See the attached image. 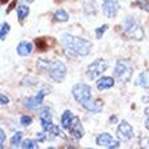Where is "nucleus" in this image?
<instances>
[{
    "label": "nucleus",
    "instance_id": "f257e3e1",
    "mask_svg": "<svg viewBox=\"0 0 149 149\" xmlns=\"http://www.w3.org/2000/svg\"><path fill=\"white\" fill-rule=\"evenodd\" d=\"M61 43L64 46V52L68 57H86L92 50V42L81 37H76L68 33H64L61 36Z\"/></svg>",
    "mask_w": 149,
    "mask_h": 149
},
{
    "label": "nucleus",
    "instance_id": "f03ea898",
    "mask_svg": "<svg viewBox=\"0 0 149 149\" xmlns=\"http://www.w3.org/2000/svg\"><path fill=\"white\" fill-rule=\"evenodd\" d=\"M122 31L127 38H130L132 41H142L145 37V31L142 29L141 23L138 22L134 16H126L125 19L122 20Z\"/></svg>",
    "mask_w": 149,
    "mask_h": 149
},
{
    "label": "nucleus",
    "instance_id": "7ed1b4c3",
    "mask_svg": "<svg viewBox=\"0 0 149 149\" xmlns=\"http://www.w3.org/2000/svg\"><path fill=\"white\" fill-rule=\"evenodd\" d=\"M132 74H133L132 61L126 58L118 60L117 64H115V68H114V77H115V80H118L122 84H125L132 79Z\"/></svg>",
    "mask_w": 149,
    "mask_h": 149
},
{
    "label": "nucleus",
    "instance_id": "20e7f679",
    "mask_svg": "<svg viewBox=\"0 0 149 149\" xmlns=\"http://www.w3.org/2000/svg\"><path fill=\"white\" fill-rule=\"evenodd\" d=\"M46 73L56 83H61L67 76V67L60 60H50L46 68Z\"/></svg>",
    "mask_w": 149,
    "mask_h": 149
},
{
    "label": "nucleus",
    "instance_id": "39448f33",
    "mask_svg": "<svg viewBox=\"0 0 149 149\" xmlns=\"http://www.w3.org/2000/svg\"><path fill=\"white\" fill-rule=\"evenodd\" d=\"M107 69H109V61L100 57V58H96L94 63H91L88 65L86 74L90 80H98L102 76V73H104Z\"/></svg>",
    "mask_w": 149,
    "mask_h": 149
},
{
    "label": "nucleus",
    "instance_id": "423d86ee",
    "mask_svg": "<svg viewBox=\"0 0 149 149\" xmlns=\"http://www.w3.org/2000/svg\"><path fill=\"white\" fill-rule=\"evenodd\" d=\"M72 95L73 98L76 99V102L80 103V104H84L86 102H88L91 98H92V94H91V87L86 83H77L72 87Z\"/></svg>",
    "mask_w": 149,
    "mask_h": 149
},
{
    "label": "nucleus",
    "instance_id": "0eeeda50",
    "mask_svg": "<svg viewBox=\"0 0 149 149\" xmlns=\"http://www.w3.org/2000/svg\"><path fill=\"white\" fill-rule=\"evenodd\" d=\"M117 134H118V138H119L121 141H129V140L133 138L134 130L127 121H121L119 125H118Z\"/></svg>",
    "mask_w": 149,
    "mask_h": 149
},
{
    "label": "nucleus",
    "instance_id": "6e6552de",
    "mask_svg": "<svg viewBox=\"0 0 149 149\" xmlns=\"http://www.w3.org/2000/svg\"><path fill=\"white\" fill-rule=\"evenodd\" d=\"M96 145L100 148H119V141L109 133H102L96 137Z\"/></svg>",
    "mask_w": 149,
    "mask_h": 149
},
{
    "label": "nucleus",
    "instance_id": "1a4fd4ad",
    "mask_svg": "<svg viewBox=\"0 0 149 149\" xmlns=\"http://www.w3.org/2000/svg\"><path fill=\"white\" fill-rule=\"evenodd\" d=\"M103 1V6H102V10H103V14L107 16V18H115L119 11V0H102Z\"/></svg>",
    "mask_w": 149,
    "mask_h": 149
},
{
    "label": "nucleus",
    "instance_id": "9d476101",
    "mask_svg": "<svg viewBox=\"0 0 149 149\" xmlns=\"http://www.w3.org/2000/svg\"><path fill=\"white\" fill-rule=\"evenodd\" d=\"M52 117H53V114H52L50 107L43 106L39 109V121H41V126H42V129L45 132H47V130L50 129V126L53 125Z\"/></svg>",
    "mask_w": 149,
    "mask_h": 149
},
{
    "label": "nucleus",
    "instance_id": "9b49d317",
    "mask_svg": "<svg viewBox=\"0 0 149 149\" xmlns=\"http://www.w3.org/2000/svg\"><path fill=\"white\" fill-rule=\"evenodd\" d=\"M68 132H69V134H71L74 140L83 138V136H84V127H83V125H81L80 118L74 115L73 121H72V123L69 125V127H68Z\"/></svg>",
    "mask_w": 149,
    "mask_h": 149
},
{
    "label": "nucleus",
    "instance_id": "f8f14e48",
    "mask_svg": "<svg viewBox=\"0 0 149 149\" xmlns=\"http://www.w3.org/2000/svg\"><path fill=\"white\" fill-rule=\"evenodd\" d=\"M115 84V77H110V76H103L96 80V88L99 91H106L113 88Z\"/></svg>",
    "mask_w": 149,
    "mask_h": 149
},
{
    "label": "nucleus",
    "instance_id": "ddd939ff",
    "mask_svg": "<svg viewBox=\"0 0 149 149\" xmlns=\"http://www.w3.org/2000/svg\"><path fill=\"white\" fill-rule=\"evenodd\" d=\"M83 107H84L87 111H90V113L98 114V113H102L103 103L100 102V100H92V98H91L88 102H86L83 104Z\"/></svg>",
    "mask_w": 149,
    "mask_h": 149
},
{
    "label": "nucleus",
    "instance_id": "4468645a",
    "mask_svg": "<svg viewBox=\"0 0 149 149\" xmlns=\"http://www.w3.org/2000/svg\"><path fill=\"white\" fill-rule=\"evenodd\" d=\"M33 43L29 42V41H22L19 42L18 47H16V53L20 56V57H26V56H30L33 53Z\"/></svg>",
    "mask_w": 149,
    "mask_h": 149
},
{
    "label": "nucleus",
    "instance_id": "2eb2a0df",
    "mask_svg": "<svg viewBox=\"0 0 149 149\" xmlns=\"http://www.w3.org/2000/svg\"><path fill=\"white\" fill-rule=\"evenodd\" d=\"M134 86L149 90V69H145V71H142L141 73L138 74L137 80L134 81Z\"/></svg>",
    "mask_w": 149,
    "mask_h": 149
},
{
    "label": "nucleus",
    "instance_id": "dca6fc26",
    "mask_svg": "<svg viewBox=\"0 0 149 149\" xmlns=\"http://www.w3.org/2000/svg\"><path fill=\"white\" fill-rule=\"evenodd\" d=\"M23 106L26 109H29V110H38L42 104L38 102L37 96H30V98H26L23 100Z\"/></svg>",
    "mask_w": 149,
    "mask_h": 149
},
{
    "label": "nucleus",
    "instance_id": "f3484780",
    "mask_svg": "<svg viewBox=\"0 0 149 149\" xmlns=\"http://www.w3.org/2000/svg\"><path fill=\"white\" fill-rule=\"evenodd\" d=\"M73 118H74V115L72 114L71 110H65L63 113V115H61V127L68 130L69 125H71L72 121H73Z\"/></svg>",
    "mask_w": 149,
    "mask_h": 149
},
{
    "label": "nucleus",
    "instance_id": "a211bd4d",
    "mask_svg": "<svg viewBox=\"0 0 149 149\" xmlns=\"http://www.w3.org/2000/svg\"><path fill=\"white\" fill-rule=\"evenodd\" d=\"M16 14H18L19 22H23V20L27 18L29 14H30V8H29V6H26V4H20V6H18V8H16Z\"/></svg>",
    "mask_w": 149,
    "mask_h": 149
},
{
    "label": "nucleus",
    "instance_id": "6ab92c4d",
    "mask_svg": "<svg viewBox=\"0 0 149 149\" xmlns=\"http://www.w3.org/2000/svg\"><path fill=\"white\" fill-rule=\"evenodd\" d=\"M22 142H23V133L16 132L11 137V146L12 148H19V146H22Z\"/></svg>",
    "mask_w": 149,
    "mask_h": 149
},
{
    "label": "nucleus",
    "instance_id": "aec40b11",
    "mask_svg": "<svg viewBox=\"0 0 149 149\" xmlns=\"http://www.w3.org/2000/svg\"><path fill=\"white\" fill-rule=\"evenodd\" d=\"M96 11H98V8H96V4H95L94 0L87 1L84 4V14H87V15H95Z\"/></svg>",
    "mask_w": 149,
    "mask_h": 149
},
{
    "label": "nucleus",
    "instance_id": "412c9836",
    "mask_svg": "<svg viewBox=\"0 0 149 149\" xmlns=\"http://www.w3.org/2000/svg\"><path fill=\"white\" fill-rule=\"evenodd\" d=\"M68 19H69V15L65 10H57L54 12V20L57 22H68Z\"/></svg>",
    "mask_w": 149,
    "mask_h": 149
},
{
    "label": "nucleus",
    "instance_id": "4be33fe9",
    "mask_svg": "<svg viewBox=\"0 0 149 149\" xmlns=\"http://www.w3.org/2000/svg\"><path fill=\"white\" fill-rule=\"evenodd\" d=\"M49 61H50L49 58H38L37 60V63H36L37 69L41 71V72H46V68H47V65H49Z\"/></svg>",
    "mask_w": 149,
    "mask_h": 149
},
{
    "label": "nucleus",
    "instance_id": "5701e85b",
    "mask_svg": "<svg viewBox=\"0 0 149 149\" xmlns=\"http://www.w3.org/2000/svg\"><path fill=\"white\" fill-rule=\"evenodd\" d=\"M37 84H38V80L36 77H33V76H26L22 80V86H26V87H34Z\"/></svg>",
    "mask_w": 149,
    "mask_h": 149
},
{
    "label": "nucleus",
    "instance_id": "b1692460",
    "mask_svg": "<svg viewBox=\"0 0 149 149\" xmlns=\"http://www.w3.org/2000/svg\"><path fill=\"white\" fill-rule=\"evenodd\" d=\"M20 148L23 149H37L38 148V141H34V140H24L23 142H22V146Z\"/></svg>",
    "mask_w": 149,
    "mask_h": 149
},
{
    "label": "nucleus",
    "instance_id": "393cba45",
    "mask_svg": "<svg viewBox=\"0 0 149 149\" xmlns=\"http://www.w3.org/2000/svg\"><path fill=\"white\" fill-rule=\"evenodd\" d=\"M8 33H10V24L6 22V23L1 24V29H0V39H1V41H4Z\"/></svg>",
    "mask_w": 149,
    "mask_h": 149
},
{
    "label": "nucleus",
    "instance_id": "a878e982",
    "mask_svg": "<svg viewBox=\"0 0 149 149\" xmlns=\"http://www.w3.org/2000/svg\"><path fill=\"white\" fill-rule=\"evenodd\" d=\"M47 134H49V133H47V132H45V130H43V132H39V133L36 134V140L38 142H45L47 138H52V137H49Z\"/></svg>",
    "mask_w": 149,
    "mask_h": 149
},
{
    "label": "nucleus",
    "instance_id": "bb28decb",
    "mask_svg": "<svg viewBox=\"0 0 149 149\" xmlns=\"http://www.w3.org/2000/svg\"><path fill=\"white\" fill-rule=\"evenodd\" d=\"M20 123H22V126H30L33 123V119H31V117L30 115H22L20 117Z\"/></svg>",
    "mask_w": 149,
    "mask_h": 149
},
{
    "label": "nucleus",
    "instance_id": "cd10ccee",
    "mask_svg": "<svg viewBox=\"0 0 149 149\" xmlns=\"http://www.w3.org/2000/svg\"><path fill=\"white\" fill-rule=\"evenodd\" d=\"M109 29V26L107 24H103L102 27H98L96 30H95V36H96V38H102L103 34L106 33V30Z\"/></svg>",
    "mask_w": 149,
    "mask_h": 149
},
{
    "label": "nucleus",
    "instance_id": "c85d7f7f",
    "mask_svg": "<svg viewBox=\"0 0 149 149\" xmlns=\"http://www.w3.org/2000/svg\"><path fill=\"white\" fill-rule=\"evenodd\" d=\"M136 4H137L140 8H142V10H145V11L149 12V1H146V0H138Z\"/></svg>",
    "mask_w": 149,
    "mask_h": 149
},
{
    "label": "nucleus",
    "instance_id": "c756f323",
    "mask_svg": "<svg viewBox=\"0 0 149 149\" xmlns=\"http://www.w3.org/2000/svg\"><path fill=\"white\" fill-rule=\"evenodd\" d=\"M0 103H1V106H6V104L10 103V99H8L7 95H4V94L0 95Z\"/></svg>",
    "mask_w": 149,
    "mask_h": 149
},
{
    "label": "nucleus",
    "instance_id": "7c9ffc66",
    "mask_svg": "<svg viewBox=\"0 0 149 149\" xmlns=\"http://www.w3.org/2000/svg\"><path fill=\"white\" fill-rule=\"evenodd\" d=\"M4 142H6V133L4 130H0V148H4Z\"/></svg>",
    "mask_w": 149,
    "mask_h": 149
},
{
    "label": "nucleus",
    "instance_id": "2f4dec72",
    "mask_svg": "<svg viewBox=\"0 0 149 149\" xmlns=\"http://www.w3.org/2000/svg\"><path fill=\"white\" fill-rule=\"evenodd\" d=\"M142 148H149V137H144L141 138V141H140Z\"/></svg>",
    "mask_w": 149,
    "mask_h": 149
},
{
    "label": "nucleus",
    "instance_id": "473e14b6",
    "mask_svg": "<svg viewBox=\"0 0 149 149\" xmlns=\"http://www.w3.org/2000/svg\"><path fill=\"white\" fill-rule=\"evenodd\" d=\"M144 114H145V117H146V119H145V127L149 130V107H146V109H145Z\"/></svg>",
    "mask_w": 149,
    "mask_h": 149
},
{
    "label": "nucleus",
    "instance_id": "72a5a7b5",
    "mask_svg": "<svg viewBox=\"0 0 149 149\" xmlns=\"http://www.w3.org/2000/svg\"><path fill=\"white\" fill-rule=\"evenodd\" d=\"M141 100H142L144 103H149V96H142Z\"/></svg>",
    "mask_w": 149,
    "mask_h": 149
}]
</instances>
